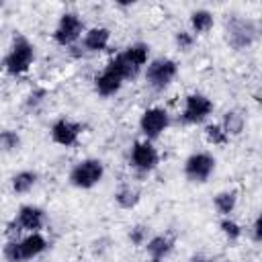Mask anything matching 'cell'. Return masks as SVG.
I'll list each match as a JSON object with an SVG mask.
<instances>
[{
  "label": "cell",
  "instance_id": "1",
  "mask_svg": "<svg viewBox=\"0 0 262 262\" xmlns=\"http://www.w3.org/2000/svg\"><path fill=\"white\" fill-rule=\"evenodd\" d=\"M49 248V242L41 231L25 233L18 239H8L2 248V256L6 262H27L41 256Z\"/></svg>",
  "mask_w": 262,
  "mask_h": 262
},
{
  "label": "cell",
  "instance_id": "2",
  "mask_svg": "<svg viewBox=\"0 0 262 262\" xmlns=\"http://www.w3.org/2000/svg\"><path fill=\"white\" fill-rule=\"evenodd\" d=\"M258 23L248 18V16H239L233 14L225 20V43L233 49V51H246L250 49L256 41H258Z\"/></svg>",
  "mask_w": 262,
  "mask_h": 262
},
{
  "label": "cell",
  "instance_id": "3",
  "mask_svg": "<svg viewBox=\"0 0 262 262\" xmlns=\"http://www.w3.org/2000/svg\"><path fill=\"white\" fill-rule=\"evenodd\" d=\"M35 61V45L25 35H14L8 53L2 59V68L8 76H23L31 70Z\"/></svg>",
  "mask_w": 262,
  "mask_h": 262
},
{
  "label": "cell",
  "instance_id": "4",
  "mask_svg": "<svg viewBox=\"0 0 262 262\" xmlns=\"http://www.w3.org/2000/svg\"><path fill=\"white\" fill-rule=\"evenodd\" d=\"M47 223V215L41 207L37 205H20L12 221L6 225V235L8 239H18L25 233H35L41 231Z\"/></svg>",
  "mask_w": 262,
  "mask_h": 262
},
{
  "label": "cell",
  "instance_id": "5",
  "mask_svg": "<svg viewBox=\"0 0 262 262\" xmlns=\"http://www.w3.org/2000/svg\"><path fill=\"white\" fill-rule=\"evenodd\" d=\"M147 59H149V45L143 41H135V43L127 45L121 53H117L113 57V61L117 63V68L121 70L125 80L137 78V74L147 66Z\"/></svg>",
  "mask_w": 262,
  "mask_h": 262
},
{
  "label": "cell",
  "instance_id": "6",
  "mask_svg": "<svg viewBox=\"0 0 262 262\" xmlns=\"http://www.w3.org/2000/svg\"><path fill=\"white\" fill-rule=\"evenodd\" d=\"M104 178V164L98 158H84L74 164V168L68 174V180L74 188L90 190Z\"/></svg>",
  "mask_w": 262,
  "mask_h": 262
},
{
  "label": "cell",
  "instance_id": "7",
  "mask_svg": "<svg viewBox=\"0 0 262 262\" xmlns=\"http://www.w3.org/2000/svg\"><path fill=\"white\" fill-rule=\"evenodd\" d=\"M145 84L154 92L166 90L178 76V63L172 57H156L145 66Z\"/></svg>",
  "mask_w": 262,
  "mask_h": 262
},
{
  "label": "cell",
  "instance_id": "8",
  "mask_svg": "<svg viewBox=\"0 0 262 262\" xmlns=\"http://www.w3.org/2000/svg\"><path fill=\"white\" fill-rule=\"evenodd\" d=\"M215 111L213 100L203 92H190L184 96V104L180 111V121L184 125H201Z\"/></svg>",
  "mask_w": 262,
  "mask_h": 262
},
{
  "label": "cell",
  "instance_id": "9",
  "mask_svg": "<svg viewBox=\"0 0 262 262\" xmlns=\"http://www.w3.org/2000/svg\"><path fill=\"white\" fill-rule=\"evenodd\" d=\"M160 164V151L154 145V141L147 139H137L133 141L129 149V166L139 172V174H149L158 168Z\"/></svg>",
  "mask_w": 262,
  "mask_h": 262
},
{
  "label": "cell",
  "instance_id": "10",
  "mask_svg": "<svg viewBox=\"0 0 262 262\" xmlns=\"http://www.w3.org/2000/svg\"><path fill=\"white\" fill-rule=\"evenodd\" d=\"M84 31H86V27H84L82 16L74 10H68L59 16V20L53 29V41L59 47H74V43L82 37Z\"/></svg>",
  "mask_w": 262,
  "mask_h": 262
},
{
  "label": "cell",
  "instance_id": "11",
  "mask_svg": "<svg viewBox=\"0 0 262 262\" xmlns=\"http://www.w3.org/2000/svg\"><path fill=\"white\" fill-rule=\"evenodd\" d=\"M217 160L207 151H194L184 160V176L192 184H205L215 172Z\"/></svg>",
  "mask_w": 262,
  "mask_h": 262
},
{
  "label": "cell",
  "instance_id": "12",
  "mask_svg": "<svg viewBox=\"0 0 262 262\" xmlns=\"http://www.w3.org/2000/svg\"><path fill=\"white\" fill-rule=\"evenodd\" d=\"M170 127V115L164 106H149L139 117V131L143 139L154 141Z\"/></svg>",
  "mask_w": 262,
  "mask_h": 262
},
{
  "label": "cell",
  "instance_id": "13",
  "mask_svg": "<svg viewBox=\"0 0 262 262\" xmlns=\"http://www.w3.org/2000/svg\"><path fill=\"white\" fill-rule=\"evenodd\" d=\"M123 84H125V76L121 74V70L117 68V63L113 59L94 76V90L102 98L117 94L123 88Z\"/></svg>",
  "mask_w": 262,
  "mask_h": 262
},
{
  "label": "cell",
  "instance_id": "14",
  "mask_svg": "<svg viewBox=\"0 0 262 262\" xmlns=\"http://www.w3.org/2000/svg\"><path fill=\"white\" fill-rule=\"evenodd\" d=\"M84 127L82 123L78 121H72V119H66V117H59L51 123V129H49V135H51V141L61 145V147H72L78 143L80 135H82Z\"/></svg>",
  "mask_w": 262,
  "mask_h": 262
},
{
  "label": "cell",
  "instance_id": "15",
  "mask_svg": "<svg viewBox=\"0 0 262 262\" xmlns=\"http://www.w3.org/2000/svg\"><path fill=\"white\" fill-rule=\"evenodd\" d=\"M111 29L108 27H90L82 35V53H100L108 47Z\"/></svg>",
  "mask_w": 262,
  "mask_h": 262
},
{
  "label": "cell",
  "instance_id": "16",
  "mask_svg": "<svg viewBox=\"0 0 262 262\" xmlns=\"http://www.w3.org/2000/svg\"><path fill=\"white\" fill-rule=\"evenodd\" d=\"M143 246H145V252H147L149 258L166 260L170 256V252L174 250V239L170 235H166V233H158V235L147 237V242Z\"/></svg>",
  "mask_w": 262,
  "mask_h": 262
},
{
  "label": "cell",
  "instance_id": "17",
  "mask_svg": "<svg viewBox=\"0 0 262 262\" xmlns=\"http://www.w3.org/2000/svg\"><path fill=\"white\" fill-rule=\"evenodd\" d=\"M188 25H190V33L192 35H207L215 25V16L207 8H196L188 16Z\"/></svg>",
  "mask_w": 262,
  "mask_h": 262
},
{
  "label": "cell",
  "instance_id": "18",
  "mask_svg": "<svg viewBox=\"0 0 262 262\" xmlns=\"http://www.w3.org/2000/svg\"><path fill=\"white\" fill-rule=\"evenodd\" d=\"M219 125L223 127V131H225L229 137H235V135H239V133L244 131V127H246V115H244L242 108H229V111L223 113V119H221Z\"/></svg>",
  "mask_w": 262,
  "mask_h": 262
},
{
  "label": "cell",
  "instance_id": "19",
  "mask_svg": "<svg viewBox=\"0 0 262 262\" xmlns=\"http://www.w3.org/2000/svg\"><path fill=\"white\" fill-rule=\"evenodd\" d=\"M141 201V190L133 184H121L117 190H115V203L121 207V209H135Z\"/></svg>",
  "mask_w": 262,
  "mask_h": 262
},
{
  "label": "cell",
  "instance_id": "20",
  "mask_svg": "<svg viewBox=\"0 0 262 262\" xmlns=\"http://www.w3.org/2000/svg\"><path fill=\"white\" fill-rule=\"evenodd\" d=\"M213 207L221 217H231V213L237 207V190H221L213 196Z\"/></svg>",
  "mask_w": 262,
  "mask_h": 262
},
{
  "label": "cell",
  "instance_id": "21",
  "mask_svg": "<svg viewBox=\"0 0 262 262\" xmlns=\"http://www.w3.org/2000/svg\"><path fill=\"white\" fill-rule=\"evenodd\" d=\"M39 174L33 170H20L10 178V186L14 194H27L29 190H33V186L37 184Z\"/></svg>",
  "mask_w": 262,
  "mask_h": 262
},
{
  "label": "cell",
  "instance_id": "22",
  "mask_svg": "<svg viewBox=\"0 0 262 262\" xmlns=\"http://www.w3.org/2000/svg\"><path fill=\"white\" fill-rule=\"evenodd\" d=\"M23 145V137L14 129H2L0 131V151L4 154H14Z\"/></svg>",
  "mask_w": 262,
  "mask_h": 262
},
{
  "label": "cell",
  "instance_id": "23",
  "mask_svg": "<svg viewBox=\"0 0 262 262\" xmlns=\"http://www.w3.org/2000/svg\"><path fill=\"white\" fill-rule=\"evenodd\" d=\"M205 139L211 143V145H227L229 141V135L223 131V127L219 123H209L205 127Z\"/></svg>",
  "mask_w": 262,
  "mask_h": 262
},
{
  "label": "cell",
  "instance_id": "24",
  "mask_svg": "<svg viewBox=\"0 0 262 262\" xmlns=\"http://www.w3.org/2000/svg\"><path fill=\"white\" fill-rule=\"evenodd\" d=\"M219 229H221V233L225 235V239H229V242H237V239L242 237V233H244L242 225H239L235 219H231V217H221Z\"/></svg>",
  "mask_w": 262,
  "mask_h": 262
},
{
  "label": "cell",
  "instance_id": "25",
  "mask_svg": "<svg viewBox=\"0 0 262 262\" xmlns=\"http://www.w3.org/2000/svg\"><path fill=\"white\" fill-rule=\"evenodd\" d=\"M47 90L45 88H35V90H31L29 94H27V98H25V106L29 108V111H37L43 102H45V98H47Z\"/></svg>",
  "mask_w": 262,
  "mask_h": 262
},
{
  "label": "cell",
  "instance_id": "26",
  "mask_svg": "<svg viewBox=\"0 0 262 262\" xmlns=\"http://www.w3.org/2000/svg\"><path fill=\"white\" fill-rule=\"evenodd\" d=\"M174 43L180 51H190L194 45V35L190 31H176L174 35Z\"/></svg>",
  "mask_w": 262,
  "mask_h": 262
},
{
  "label": "cell",
  "instance_id": "27",
  "mask_svg": "<svg viewBox=\"0 0 262 262\" xmlns=\"http://www.w3.org/2000/svg\"><path fill=\"white\" fill-rule=\"evenodd\" d=\"M129 242L133 246H143L147 242V227L145 225H133L129 229Z\"/></svg>",
  "mask_w": 262,
  "mask_h": 262
},
{
  "label": "cell",
  "instance_id": "28",
  "mask_svg": "<svg viewBox=\"0 0 262 262\" xmlns=\"http://www.w3.org/2000/svg\"><path fill=\"white\" fill-rule=\"evenodd\" d=\"M250 233H252V242H254V244H260V242H262V217H260V215L254 219Z\"/></svg>",
  "mask_w": 262,
  "mask_h": 262
},
{
  "label": "cell",
  "instance_id": "29",
  "mask_svg": "<svg viewBox=\"0 0 262 262\" xmlns=\"http://www.w3.org/2000/svg\"><path fill=\"white\" fill-rule=\"evenodd\" d=\"M190 262H211L207 256H203V254H194L192 258H190Z\"/></svg>",
  "mask_w": 262,
  "mask_h": 262
},
{
  "label": "cell",
  "instance_id": "30",
  "mask_svg": "<svg viewBox=\"0 0 262 262\" xmlns=\"http://www.w3.org/2000/svg\"><path fill=\"white\" fill-rule=\"evenodd\" d=\"M145 262H164V260H156V258H149V260H145Z\"/></svg>",
  "mask_w": 262,
  "mask_h": 262
},
{
  "label": "cell",
  "instance_id": "31",
  "mask_svg": "<svg viewBox=\"0 0 262 262\" xmlns=\"http://www.w3.org/2000/svg\"><path fill=\"white\" fill-rule=\"evenodd\" d=\"M0 8H2V0H0Z\"/></svg>",
  "mask_w": 262,
  "mask_h": 262
},
{
  "label": "cell",
  "instance_id": "32",
  "mask_svg": "<svg viewBox=\"0 0 262 262\" xmlns=\"http://www.w3.org/2000/svg\"><path fill=\"white\" fill-rule=\"evenodd\" d=\"M227 262H233V260H227Z\"/></svg>",
  "mask_w": 262,
  "mask_h": 262
}]
</instances>
